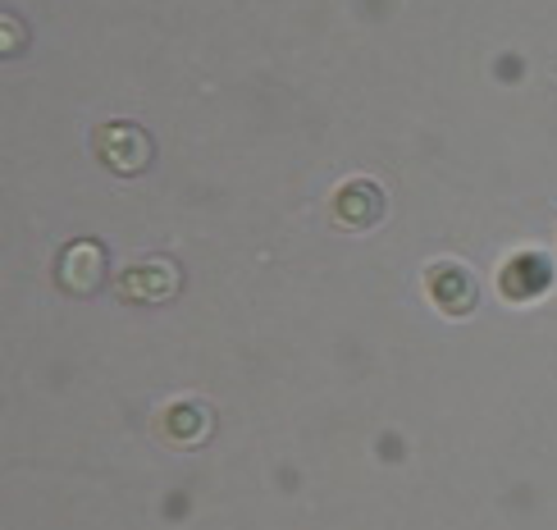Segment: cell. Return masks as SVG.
Masks as SVG:
<instances>
[{"mask_svg":"<svg viewBox=\"0 0 557 530\" xmlns=\"http://www.w3.org/2000/svg\"><path fill=\"white\" fill-rule=\"evenodd\" d=\"M97 156H101V165L114 170V174H143L151 165V133L147 128H137L128 120H110L97 128Z\"/></svg>","mask_w":557,"mask_h":530,"instance_id":"6da1fadb","label":"cell"},{"mask_svg":"<svg viewBox=\"0 0 557 530\" xmlns=\"http://www.w3.org/2000/svg\"><path fill=\"white\" fill-rule=\"evenodd\" d=\"M425 288L434 297V307L461 320V316H471L475 303H480V284H475V274L467 266H457V261H438L430 274H425Z\"/></svg>","mask_w":557,"mask_h":530,"instance_id":"7a4b0ae2","label":"cell"},{"mask_svg":"<svg viewBox=\"0 0 557 530\" xmlns=\"http://www.w3.org/2000/svg\"><path fill=\"white\" fill-rule=\"evenodd\" d=\"M498 288H503V297H512V303H540L553 288V261L544 251H517V257L503 266Z\"/></svg>","mask_w":557,"mask_h":530,"instance_id":"3957f363","label":"cell"},{"mask_svg":"<svg viewBox=\"0 0 557 530\" xmlns=\"http://www.w3.org/2000/svg\"><path fill=\"white\" fill-rule=\"evenodd\" d=\"M330 215L343 229H375L384 215V193L375 178H347L330 201Z\"/></svg>","mask_w":557,"mask_h":530,"instance_id":"277c9868","label":"cell"},{"mask_svg":"<svg viewBox=\"0 0 557 530\" xmlns=\"http://www.w3.org/2000/svg\"><path fill=\"white\" fill-rule=\"evenodd\" d=\"M101 274H106V251H101L97 243H69V247L60 251L55 284H60L64 293H74V297L97 293Z\"/></svg>","mask_w":557,"mask_h":530,"instance_id":"5b68a950","label":"cell"},{"mask_svg":"<svg viewBox=\"0 0 557 530\" xmlns=\"http://www.w3.org/2000/svg\"><path fill=\"white\" fill-rule=\"evenodd\" d=\"M211 430H215V411L206 403H197V398L170 403L165 417H160V434H165L170 444H178V448H197Z\"/></svg>","mask_w":557,"mask_h":530,"instance_id":"8992f818","label":"cell"},{"mask_svg":"<svg viewBox=\"0 0 557 530\" xmlns=\"http://www.w3.org/2000/svg\"><path fill=\"white\" fill-rule=\"evenodd\" d=\"M174 293H178L174 261H143L120 280V297H128V303H165Z\"/></svg>","mask_w":557,"mask_h":530,"instance_id":"52a82bcc","label":"cell"}]
</instances>
